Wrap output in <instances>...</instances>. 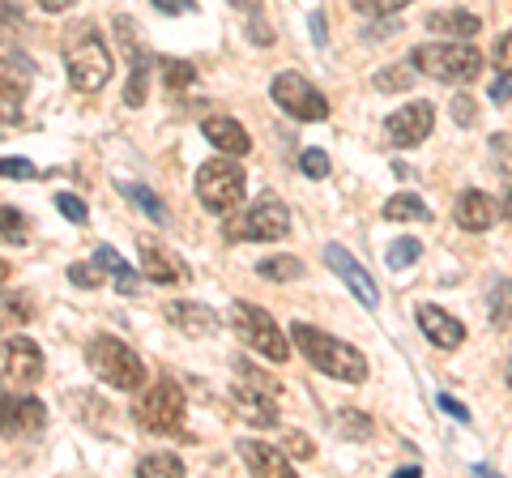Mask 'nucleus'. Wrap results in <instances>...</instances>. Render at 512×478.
I'll list each match as a JSON object with an SVG mask.
<instances>
[{"label":"nucleus","mask_w":512,"mask_h":478,"mask_svg":"<svg viewBox=\"0 0 512 478\" xmlns=\"http://www.w3.org/2000/svg\"><path fill=\"white\" fill-rule=\"evenodd\" d=\"M60 52H64V69H69V82L77 94H99L111 82V52L90 22H73L64 30Z\"/></svg>","instance_id":"1"},{"label":"nucleus","mask_w":512,"mask_h":478,"mask_svg":"<svg viewBox=\"0 0 512 478\" xmlns=\"http://www.w3.org/2000/svg\"><path fill=\"white\" fill-rule=\"evenodd\" d=\"M291 338L303 355H308V363L316 372L342 380V385H363L367 380V359H363L359 346H350V342L333 338V333L316 329V325H303V321L291 325Z\"/></svg>","instance_id":"2"},{"label":"nucleus","mask_w":512,"mask_h":478,"mask_svg":"<svg viewBox=\"0 0 512 478\" xmlns=\"http://www.w3.org/2000/svg\"><path fill=\"white\" fill-rule=\"evenodd\" d=\"M86 363L103 385L120 389V393H133L146 385V363H141V355L128 342L111 338V333H99V338L86 342Z\"/></svg>","instance_id":"3"},{"label":"nucleus","mask_w":512,"mask_h":478,"mask_svg":"<svg viewBox=\"0 0 512 478\" xmlns=\"http://www.w3.org/2000/svg\"><path fill=\"white\" fill-rule=\"evenodd\" d=\"M410 65L414 73H427L436 77V82H453V86H470L478 73H483V56H478V47L470 43H419L410 52Z\"/></svg>","instance_id":"4"},{"label":"nucleus","mask_w":512,"mask_h":478,"mask_svg":"<svg viewBox=\"0 0 512 478\" xmlns=\"http://www.w3.org/2000/svg\"><path fill=\"white\" fill-rule=\"evenodd\" d=\"M231 329L248 350L274 359V363H286V355H291V342H286V333L278 329V321L265 308L248 304V299H235L231 304Z\"/></svg>","instance_id":"5"},{"label":"nucleus","mask_w":512,"mask_h":478,"mask_svg":"<svg viewBox=\"0 0 512 478\" xmlns=\"http://www.w3.org/2000/svg\"><path fill=\"white\" fill-rule=\"evenodd\" d=\"M244 188H248V175L231 154L210 158V163H201V171H197V201L210 214H231L235 205L244 201Z\"/></svg>","instance_id":"6"},{"label":"nucleus","mask_w":512,"mask_h":478,"mask_svg":"<svg viewBox=\"0 0 512 478\" xmlns=\"http://www.w3.org/2000/svg\"><path fill=\"white\" fill-rule=\"evenodd\" d=\"M227 239H239V244H274V239L291 235V210L278 197H256L244 214L227 218Z\"/></svg>","instance_id":"7"},{"label":"nucleus","mask_w":512,"mask_h":478,"mask_svg":"<svg viewBox=\"0 0 512 478\" xmlns=\"http://www.w3.org/2000/svg\"><path fill=\"white\" fill-rule=\"evenodd\" d=\"M235 385H231V402L239 410V419H248L256 427H274L278 423V380H269L261 372H252L244 359L235 363Z\"/></svg>","instance_id":"8"},{"label":"nucleus","mask_w":512,"mask_h":478,"mask_svg":"<svg viewBox=\"0 0 512 478\" xmlns=\"http://www.w3.org/2000/svg\"><path fill=\"white\" fill-rule=\"evenodd\" d=\"M133 419L141 432L154 436H171L184 427V389L175 380H158L154 389L141 393V402L133 406Z\"/></svg>","instance_id":"9"},{"label":"nucleus","mask_w":512,"mask_h":478,"mask_svg":"<svg viewBox=\"0 0 512 478\" xmlns=\"http://www.w3.org/2000/svg\"><path fill=\"white\" fill-rule=\"evenodd\" d=\"M269 99H274L291 120H303V124H316V120L329 116V99L303 73H278L274 86H269Z\"/></svg>","instance_id":"10"},{"label":"nucleus","mask_w":512,"mask_h":478,"mask_svg":"<svg viewBox=\"0 0 512 478\" xmlns=\"http://www.w3.org/2000/svg\"><path fill=\"white\" fill-rule=\"evenodd\" d=\"M43 380V350L30 338H5L0 342V385L9 389H35Z\"/></svg>","instance_id":"11"},{"label":"nucleus","mask_w":512,"mask_h":478,"mask_svg":"<svg viewBox=\"0 0 512 478\" xmlns=\"http://www.w3.org/2000/svg\"><path fill=\"white\" fill-rule=\"evenodd\" d=\"M431 129H436V107H431L427 99H414L406 107H397L393 116L384 120V133H389V141L397 150L423 146V141L431 137Z\"/></svg>","instance_id":"12"},{"label":"nucleus","mask_w":512,"mask_h":478,"mask_svg":"<svg viewBox=\"0 0 512 478\" xmlns=\"http://www.w3.org/2000/svg\"><path fill=\"white\" fill-rule=\"evenodd\" d=\"M47 423V406L22 389L0 393V436H39Z\"/></svg>","instance_id":"13"},{"label":"nucleus","mask_w":512,"mask_h":478,"mask_svg":"<svg viewBox=\"0 0 512 478\" xmlns=\"http://www.w3.org/2000/svg\"><path fill=\"white\" fill-rule=\"evenodd\" d=\"M325 265L350 286V295H355L367 312H376V308H380V291H376V282H372V274L363 269L359 257H350L342 244H325Z\"/></svg>","instance_id":"14"},{"label":"nucleus","mask_w":512,"mask_h":478,"mask_svg":"<svg viewBox=\"0 0 512 478\" xmlns=\"http://www.w3.org/2000/svg\"><path fill=\"white\" fill-rule=\"evenodd\" d=\"M30 82H35V73H30L26 60L0 56V124H13V120L22 116Z\"/></svg>","instance_id":"15"},{"label":"nucleus","mask_w":512,"mask_h":478,"mask_svg":"<svg viewBox=\"0 0 512 478\" xmlns=\"http://www.w3.org/2000/svg\"><path fill=\"white\" fill-rule=\"evenodd\" d=\"M414 321H419V329L427 333L436 350H457L461 342H466V325H461L457 316H448L444 308H436V304H419L414 308Z\"/></svg>","instance_id":"16"},{"label":"nucleus","mask_w":512,"mask_h":478,"mask_svg":"<svg viewBox=\"0 0 512 478\" xmlns=\"http://www.w3.org/2000/svg\"><path fill=\"white\" fill-rule=\"evenodd\" d=\"M167 321L180 333H188V338H210V333H218V312H210L205 304H192V299H171Z\"/></svg>","instance_id":"17"},{"label":"nucleus","mask_w":512,"mask_h":478,"mask_svg":"<svg viewBox=\"0 0 512 478\" xmlns=\"http://www.w3.org/2000/svg\"><path fill=\"white\" fill-rule=\"evenodd\" d=\"M239 457L248 461L252 474H265V478H291L295 474L291 457H286L282 449H274V444H265V440H239Z\"/></svg>","instance_id":"18"},{"label":"nucleus","mask_w":512,"mask_h":478,"mask_svg":"<svg viewBox=\"0 0 512 478\" xmlns=\"http://www.w3.org/2000/svg\"><path fill=\"white\" fill-rule=\"evenodd\" d=\"M201 133H205V141L218 150V154H231V158H239V154H248L252 150V137H248V129L239 120H231V116H210L201 124Z\"/></svg>","instance_id":"19"},{"label":"nucleus","mask_w":512,"mask_h":478,"mask_svg":"<svg viewBox=\"0 0 512 478\" xmlns=\"http://www.w3.org/2000/svg\"><path fill=\"white\" fill-rule=\"evenodd\" d=\"M137 248H141V269H146V278L150 282H180L184 278V261L175 257V252H167L163 244H154L150 235H141L137 239Z\"/></svg>","instance_id":"20"},{"label":"nucleus","mask_w":512,"mask_h":478,"mask_svg":"<svg viewBox=\"0 0 512 478\" xmlns=\"http://www.w3.org/2000/svg\"><path fill=\"white\" fill-rule=\"evenodd\" d=\"M453 218H457L461 231H474V235H478V231H491V227H495V197L478 193V188H466V193L457 197Z\"/></svg>","instance_id":"21"},{"label":"nucleus","mask_w":512,"mask_h":478,"mask_svg":"<svg viewBox=\"0 0 512 478\" xmlns=\"http://www.w3.org/2000/svg\"><path fill=\"white\" fill-rule=\"evenodd\" d=\"M427 30H440V35H448V39H474L478 30H483V22L466 9H440V13L427 18Z\"/></svg>","instance_id":"22"},{"label":"nucleus","mask_w":512,"mask_h":478,"mask_svg":"<svg viewBox=\"0 0 512 478\" xmlns=\"http://www.w3.org/2000/svg\"><path fill=\"white\" fill-rule=\"evenodd\" d=\"M384 218L389 222H431V205L414 193H397L384 201Z\"/></svg>","instance_id":"23"},{"label":"nucleus","mask_w":512,"mask_h":478,"mask_svg":"<svg viewBox=\"0 0 512 478\" xmlns=\"http://www.w3.org/2000/svg\"><path fill=\"white\" fill-rule=\"evenodd\" d=\"M94 265H103L107 274L120 282V291H128V295L137 291V274H133V265H128L116 248H99V252H94Z\"/></svg>","instance_id":"24"},{"label":"nucleus","mask_w":512,"mask_h":478,"mask_svg":"<svg viewBox=\"0 0 512 478\" xmlns=\"http://www.w3.org/2000/svg\"><path fill=\"white\" fill-rule=\"evenodd\" d=\"M137 474L141 478H180L184 474V461L175 457V453H150V457H141Z\"/></svg>","instance_id":"25"},{"label":"nucleus","mask_w":512,"mask_h":478,"mask_svg":"<svg viewBox=\"0 0 512 478\" xmlns=\"http://www.w3.org/2000/svg\"><path fill=\"white\" fill-rule=\"evenodd\" d=\"M256 274L265 282H295V278H303V265L295 257H269V261L256 265Z\"/></svg>","instance_id":"26"},{"label":"nucleus","mask_w":512,"mask_h":478,"mask_svg":"<svg viewBox=\"0 0 512 478\" xmlns=\"http://www.w3.org/2000/svg\"><path fill=\"white\" fill-rule=\"evenodd\" d=\"M423 257V244L414 235H402V239H393V248L384 252V261H389V269H410L414 261Z\"/></svg>","instance_id":"27"},{"label":"nucleus","mask_w":512,"mask_h":478,"mask_svg":"<svg viewBox=\"0 0 512 478\" xmlns=\"http://www.w3.org/2000/svg\"><path fill=\"white\" fill-rule=\"evenodd\" d=\"M150 65H154V60H150L146 52H137V56H133V82H128V94H124V99H128V107H141V103H146Z\"/></svg>","instance_id":"28"},{"label":"nucleus","mask_w":512,"mask_h":478,"mask_svg":"<svg viewBox=\"0 0 512 478\" xmlns=\"http://www.w3.org/2000/svg\"><path fill=\"white\" fill-rule=\"evenodd\" d=\"M120 193H124V197H133L141 214H150L154 222H167V210H163V201H158V197L150 193L146 184H120Z\"/></svg>","instance_id":"29"},{"label":"nucleus","mask_w":512,"mask_h":478,"mask_svg":"<svg viewBox=\"0 0 512 478\" xmlns=\"http://www.w3.org/2000/svg\"><path fill=\"white\" fill-rule=\"evenodd\" d=\"M414 86V65H393V69H380L376 73V90H410Z\"/></svg>","instance_id":"30"},{"label":"nucleus","mask_w":512,"mask_h":478,"mask_svg":"<svg viewBox=\"0 0 512 478\" xmlns=\"http://www.w3.org/2000/svg\"><path fill=\"white\" fill-rule=\"evenodd\" d=\"M158 65H163V82H167V90H184V86H192V65H184V60H158Z\"/></svg>","instance_id":"31"},{"label":"nucleus","mask_w":512,"mask_h":478,"mask_svg":"<svg viewBox=\"0 0 512 478\" xmlns=\"http://www.w3.org/2000/svg\"><path fill=\"white\" fill-rule=\"evenodd\" d=\"M359 13H367V18H389V13H397V9H406L410 0H350Z\"/></svg>","instance_id":"32"},{"label":"nucleus","mask_w":512,"mask_h":478,"mask_svg":"<svg viewBox=\"0 0 512 478\" xmlns=\"http://www.w3.org/2000/svg\"><path fill=\"white\" fill-rule=\"evenodd\" d=\"M22 231H26V218L18 210H9V205H0V235L13 239V244H22V239H26Z\"/></svg>","instance_id":"33"},{"label":"nucleus","mask_w":512,"mask_h":478,"mask_svg":"<svg viewBox=\"0 0 512 478\" xmlns=\"http://www.w3.org/2000/svg\"><path fill=\"white\" fill-rule=\"evenodd\" d=\"M69 282H73V286H86V291H94V286H103V269H99V265L77 261V265H69Z\"/></svg>","instance_id":"34"},{"label":"nucleus","mask_w":512,"mask_h":478,"mask_svg":"<svg viewBox=\"0 0 512 478\" xmlns=\"http://www.w3.org/2000/svg\"><path fill=\"white\" fill-rule=\"evenodd\" d=\"M299 167H303V175H308V180H325V175H329V154H325V150H303Z\"/></svg>","instance_id":"35"},{"label":"nucleus","mask_w":512,"mask_h":478,"mask_svg":"<svg viewBox=\"0 0 512 478\" xmlns=\"http://www.w3.org/2000/svg\"><path fill=\"white\" fill-rule=\"evenodd\" d=\"M56 210L69 218V222H77V227H82V222L90 218V214H86V201H82V197H73V193H60V197H56Z\"/></svg>","instance_id":"36"},{"label":"nucleus","mask_w":512,"mask_h":478,"mask_svg":"<svg viewBox=\"0 0 512 478\" xmlns=\"http://www.w3.org/2000/svg\"><path fill=\"white\" fill-rule=\"evenodd\" d=\"M0 175H9V180H35V163L30 158H0Z\"/></svg>","instance_id":"37"},{"label":"nucleus","mask_w":512,"mask_h":478,"mask_svg":"<svg viewBox=\"0 0 512 478\" xmlns=\"http://www.w3.org/2000/svg\"><path fill=\"white\" fill-rule=\"evenodd\" d=\"M491 321L508 329V278H500V286H495V295H491Z\"/></svg>","instance_id":"38"},{"label":"nucleus","mask_w":512,"mask_h":478,"mask_svg":"<svg viewBox=\"0 0 512 478\" xmlns=\"http://www.w3.org/2000/svg\"><path fill=\"white\" fill-rule=\"evenodd\" d=\"M282 453H286V457H299V461H308V457L316 453V444H312L308 436H303V432H291V436L282 440Z\"/></svg>","instance_id":"39"},{"label":"nucleus","mask_w":512,"mask_h":478,"mask_svg":"<svg viewBox=\"0 0 512 478\" xmlns=\"http://www.w3.org/2000/svg\"><path fill=\"white\" fill-rule=\"evenodd\" d=\"M22 30H26L22 13H0V43H18Z\"/></svg>","instance_id":"40"},{"label":"nucleus","mask_w":512,"mask_h":478,"mask_svg":"<svg viewBox=\"0 0 512 478\" xmlns=\"http://www.w3.org/2000/svg\"><path fill=\"white\" fill-rule=\"evenodd\" d=\"M448 111H453V120H457V124H466V129H470V124L478 120V107H474L470 94H457L453 107H448Z\"/></svg>","instance_id":"41"},{"label":"nucleus","mask_w":512,"mask_h":478,"mask_svg":"<svg viewBox=\"0 0 512 478\" xmlns=\"http://www.w3.org/2000/svg\"><path fill=\"white\" fill-rule=\"evenodd\" d=\"M436 406H440V410L448 414V419H461V423H470V410H466V406H461V402H457V397H448V393H440V397H436Z\"/></svg>","instance_id":"42"},{"label":"nucleus","mask_w":512,"mask_h":478,"mask_svg":"<svg viewBox=\"0 0 512 478\" xmlns=\"http://www.w3.org/2000/svg\"><path fill=\"white\" fill-rule=\"evenodd\" d=\"M508 94H512V77H508V69H500V77H495V86H491L495 107H508Z\"/></svg>","instance_id":"43"},{"label":"nucleus","mask_w":512,"mask_h":478,"mask_svg":"<svg viewBox=\"0 0 512 478\" xmlns=\"http://www.w3.org/2000/svg\"><path fill=\"white\" fill-rule=\"evenodd\" d=\"M342 427H346V432H359V436H367V432H372V423H367L363 414H350V410L342 414Z\"/></svg>","instance_id":"44"},{"label":"nucleus","mask_w":512,"mask_h":478,"mask_svg":"<svg viewBox=\"0 0 512 478\" xmlns=\"http://www.w3.org/2000/svg\"><path fill=\"white\" fill-rule=\"evenodd\" d=\"M308 22H312V43H316V47H325V39H329V26H325V13H312V18H308Z\"/></svg>","instance_id":"45"},{"label":"nucleus","mask_w":512,"mask_h":478,"mask_svg":"<svg viewBox=\"0 0 512 478\" xmlns=\"http://www.w3.org/2000/svg\"><path fill=\"white\" fill-rule=\"evenodd\" d=\"M248 39L261 43V47H269V43H274V30H269L265 22H252V26H248Z\"/></svg>","instance_id":"46"},{"label":"nucleus","mask_w":512,"mask_h":478,"mask_svg":"<svg viewBox=\"0 0 512 478\" xmlns=\"http://www.w3.org/2000/svg\"><path fill=\"white\" fill-rule=\"evenodd\" d=\"M154 9H163V13H192L197 5H192V0H154Z\"/></svg>","instance_id":"47"},{"label":"nucleus","mask_w":512,"mask_h":478,"mask_svg":"<svg viewBox=\"0 0 512 478\" xmlns=\"http://www.w3.org/2000/svg\"><path fill=\"white\" fill-rule=\"evenodd\" d=\"M39 5H43L47 13H64V9H73L77 0H39Z\"/></svg>","instance_id":"48"},{"label":"nucleus","mask_w":512,"mask_h":478,"mask_svg":"<svg viewBox=\"0 0 512 478\" xmlns=\"http://www.w3.org/2000/svg\"><path fill=\"white\" fill-rule=\"evenodd\" d=\"M495 150H500V167L508 171V133H500V137H495Z\"/></svg>","instance_id":"49"},{"label":"nucleus","mask_w":512,"mask_h":478,"mask_svg":"<svg viewBox=\"0 0 512 478\" xmlns=\"http://www.w3.org/2000/svg\"><path fill=\"white\" fill-rule=\"evenodd\" d=\"M227 5H235V9H244V13H261V0H227Z\"/></svg>","instance_id":"50"},{"label":"nucleus","mask_w":512,"mask_h":478,"mask_svg":"<svg viewBox=\"0 0 512 478\" xmlns=\"http://www.w3.org/2000/svg\"><path fill=\"white\" fill-rule=\"evenodd\" d=\"M5 278H9V265H5V261H0V282H5Z\"/></svg>","instance_id":"51"}]
</instances>
